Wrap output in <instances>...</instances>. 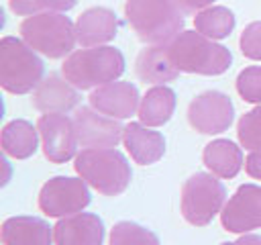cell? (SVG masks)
<instances>
[{
  "label": "cell",
  "mask_w": 261,
  "mask_h": 245,
  "mask_svg": "<svg viewBox=\"0 0 261 245\" xmlns=\"http://www.w3.org/2000/svg\"><path fill=\"white\" fill-rule=\"evenodd\" d=\"M73 167L88 186L104 196L122 194L133 178L126 157L114 147H86L75 155Z\"/></svg>",
  "instance_id": "cell-4"
},
{
  "label": "cell",
  "mask_w": 261,
  "mask_h": 245,
  "mask_svg": "<svg viewBox=\"0 0 261 245\" xmlns=\"http://www.w3.org/2000/svg\"><path fill=\"white\" fill-rule=\"evenodd\" d=\"M37 127L24 118H14L2 129V151L14 159H27L37 151Z\"/></svg>",
  "instance_id": "cell-22"
},
{
  "label": "cell",
  "mask_w": 261,
  "mask_h": 245,
  "mask_svg": "<svg viewBox=\"0 0 261 245\" xmlns=\"http://www.w3.org/2000/svg\"><path fill=\"white\" fill-rule=\"evenodd\" d=\"M214 0H175V4L179 6V10L184 14H194V12H200L204 8H208Z\"/></svg>",
  "instance_id": "cell-30"
},
{
  "label": "cell",
  "mask_w": 261,
  "mask_h": 245,
  "mask_svg": "<svg viewBox=\"0 0 261 245\" xmlns=\"http://www.w3.org/2000/svg\"><path fill=\"white\" fill-rule=\"evenodd\" d=\"M77 4V0H45V6L47 10H57V12H63V10H69Z\"/></svg>",
  "instance_id": "cell-31"
},
{
  "label": "cell",
  "mask_w": 261,
  "mask_h": 245,
  "mask_svg": "<svg viewBox=\"0 0 261 245\" xmlns=\"http://www.w3.org/2000/svg\"><path fill=\"white\" fill-rule=\"evenodd\" d=\"M124 16L147 45H165L184 31V12L175 0H126Z\"/></svg>",
  "instance_id": "cell-1"
},
{
  "label": "cell",
  "mask_w": 261,
  "mask_h": 245,
  "mask_svg": "<svg viewBox=\"0 0 261 245\" xmlns=\"http://www.w3.org/2000/svg\"><path fill=\"white\" fill-rule=\"evenodd\" d=\"M8 6L18 16H33L37 12L47 10L45 0H8Z\"/></svg>",
  "instance_id": "cell-28"
},
{
  "label": "cell",
  "mask_w": 261,
  "mask_h": 245,
  "mask_svg": "<svg viewBox=\"0 0 261 245\" xmlns=\"http://www.w3.org/2000/svg\"><path fill=\"white\" fill-rule=\"evenodd\" d=\"M220 223L224 231L249 233L261 229V186L243 184L224 202L220 210Z\"/></svg>",
  "instance_id": "cell-11"
},
{
  "label": "cell",
  "mask_w": 261,
  "mask_h": 245,
  "mask_svg": "<svg viewBox=\"0 0 261 245\" xmlns=\"http://www.w3.org/2000/svg\"><path fill=\"white\" fill-rule=\"evenodd\" d=\"M18 31L29 47L49 59H61L73 53V47L77 43L75 24L69 20V16L57 10H43L27 16L20 22Z\"/></svg>",
  "instance_id": "cell-5"
},
{
  "label": "cell",
  "mask_w": 261,
  "mask_h": 245,
  "mask_svg": "<svg viewBox=\"0 0 261 245\" xmlns=\"http://www.w3.org/2000/svg\"><path fill=\"white\" fill-rule=\"evenodd\" d=\"M118 33V18L110 8L92 6L75 20V37L82 47H98L108 43Z\"/></svg>",
  "instance_id": "cell-15"
},
{
  "label": "cell",
  "mask_w": 261,
  "mask_h": 245,
  "mask_svg": "<svg viewBox=\"0 0 261 245\" xmlns=\"http://www.w3.org/2000/svg\"><path fill=\"white\" fill-rule=\"evenodd\" d=\"M239 45H241V53L245 57L255 59V61H261V20L249 22L243 29L241 39H239Z\"/></svg>",
  "instance_id": "cell-27"
},
{
  "label": "cell",
  "mask_w": 261,
  "mask_h": 245,
  "mask_svg": "<svg viewBox=\"0 0 261 245\" xmlns=\"http://www.w3.org/2000/svg\"><path fill=\"white\" fill-rule=\"evenodd\" d=\"M237 135H239V143L245 149H249V151L261 149V104L255 106L253 110L245 112L239 118Z\"/></svg>",
  "instance_id": "cell-25"
},
{
  "label": "cell",
  "mask_w": 261,
  "mask_h": 245,
  "mask_svg": "<svg viewBox=\"0 0 261 245\" xmlns=\"http://www.w3.org/2000/svg\"><path fill=\"white\" fill-rule=\"evenodd\" d=\"M90 188L84 178L55 176L47 180L39 192V208L47 216H69L82 212L90 204Z\"/></svg>",
  "instance_id": "cell-8"
},
{
  "label": "cell",
  "mask_w": 261,
  "mask_h": 245,
  "mask_svg": "<svg viewBox=\"0 0 261 245\" xmlns=\"http://www.w3.org/2000/svg\"><path fill=\"white\" fill-rule=\"evenodd\" d=\"M220 245H261V235H245L237 241H230V243H220Z\"/></svg>",
  "instance_id": "cell-32"
},
{
  "label": "cell",
  "mask_w": 261,
  "mask_h": 245,
  "mask_svg": "<svg viewBox=\"0 0 261 245\" xmlns=\"http://www.w3.org/2000/svg\"><path fill=\"white\" fill-rule=\"evenodd\" d=\"M45 63L22 39L2 37L0 41V86L10 94H27L43 80Z\"/></svg>",
  "instance_id": "cell-6"
},
{
  "label": "cell",
  "mask_w": 261,
  "mask_h": 245,
  "mask_svg": "<svg viewBox=\"0 0 261 245\" xmlns=\"http://www.w3.org/2000/svg\"><path fill=\"white\" fill-rule=\"evenodd\" d=\"M237 92L245 102L261 104V65H249L239 74Z\"/></svg>",
  "instance_id": "cell-26"
},
{
  "label": "cell",
  "mask_w": 261,
  "mask_h": 245,
  "mask_svg": "<svg viewBox=\"0 0 261 245\" xmlns=\"http://www.w3.org/2000/svg\"><path fill=\"white\" fill-rule=\"evenodd\" d=\"M204 165L218 178H234L243 167V151L237 143L228 139H214L202 151Z\"/></svg>",
  "instance_id": "cell-20"
},
{
  "label": "cell",
  "mask_w": 261,
  "mask_h": 245,
  "mask_svg": "<svg viewBox=\"0 0 261 245\" xmlns=\"http://www.w3.org/2000/svg\"><path fill=\"white\" fill-rule=\"evenodd\" d=\"M135 71L139 80L151 82V84H165L173 82L179 76V69L173 65L167 43L165 45H149L145 47L135 61Z\"/></svg>",
  "instance_id": "cell-19"
},
{
  "label": "cell",
  "mask_w": 261,
  "mask_h": 245,
  "mask_svg": "<svg viewBox=\"0 0 261 245\" xmlns=\"http://www.w3.org/2000/svg\"><path fill=\"white\" fill-rule=\"evenodd\" d=\"M37 131L43 143V153L51 163H65L75 155L77 131L73 118L65 112H45L37 120Z\"/></svg>",
  "instance_id": "cell-9"
},
{
  "label": "cell",
  "mask_w": 261,
  "mask_h": 245,
  "mask_svg": "<svg viewBox=\"0 0 261 245\" xmlns=\"http://www.w3.org/2000/svg\"><path fill=\"white\" fill-rule=\"evenodd\" d=\"M169 57L179 71L200 76H220L232 63L228 47L214 43L198 31H181L167 43Z\"/></svg>",
  "instance_id": "cell-2"
},
{
  "label": "cell",
  "mask_w": 261,
  "mask_h": 245,
  "mask_svg": "<svg viewBox=\"0 0 261 245\" xmlns=\"http://www.w3.org/2000/svg\"><path fill=\"white\" fill-rule=\"evenodd\" d=\"M234 14L226 6H208L194 16V27L208 39H224L234 29Z\"/></svg>",
  "instance_id": "cell-23"
},
{
  "label": "cell",
  "mask_w": 261,
  "mask_h": 245,
  "mask_svg": "<svg viewBox=\"0 0 261 245\" xmlns=\"http://www.w3.org/2000/svg\"><path fill=\"white\" fill-rule=\"evenodd\" d=\"M245 172L255 178V180H261V149L259 151H251L245 159Z\"/></svg>",
  "instance_id": "cell-29"
},
{
  "label": "cell",
  "mask_w": 261,
  "mask_h": 245,
  "mask_svg": "<svg viewBox=\"0 0 261 245\" xmlns=\"http://www.w3.org/2000/svg\"><path fill=\"white\" fill-rule=\"evenodd\" d=\"M53 227L39 216H10L2 223L4 245H51Z\"/></svg>",
  "instance_id": "cell-18"
},
{
  "label": "cell",
  "mask_w": 261,
  "mask_h": 245,
  "mask_svg": "<svg viewBox=\"0 0 261 245\" xmlns=\"http://www.w3.org/2000/svg\"><path fill=\"white\" fill-rule=\"evenodd\" d=\"M90 106L112 118H128L139 110V90L130 82H108L90 94Z\"/></svg>",
  "instance_id": "cell-13"
},
{
  "label": "cell",
  "mask_w": 261,
  "mask_h": 245,
  "mask_svg": "<svg viewBox=\"0 0 261 245\" xmlns=\"http://www.w3.org/2000/svg\"><path fill=\"white\" fill-rule=\"evenodd\" d=\"M226 188L214 174L196 172L181 186V214L194 227H206L222 210Z\"/></svg>",
  "instance_id": "cell-7"
},
{
  "label": "cell",
  "mask_w": 261,
  "mask_h": 245,
  "mask_svg": "<svg viewBox=\"0 0 261 245\" xmlns=\"http://www.w3.org/2000/svg\"><path fill=\"white\" fill-rule=\"evenodd\" d=\"M124 71V55L110 45L84 47L69 53L61 65L63 78L77 90L116 82Z\"/></svg>",
  "instance_id": "cell-3"
},
{
  "label": "cell",
  "mask_w": 261,
  "mask_h": 245,
  "mask_svg": "<svg viewBox=\"0 0 261 245\" xmlns=\"http://www.w3.org/2000/svg\"><path fill=\"white\" fill-rule=\"evenodd\" d=\"M234 106L224 92L206 90L198 94L188 106V120L192 129L202 135H218L230 127Z\"/></svg>",
  "instance_id": "cell-10"
},
{
  "label": "cell",
  "mask_w": 261,
  "mask_h": 245,
  "mask_svg": "<svg viewBox=\"0 0 261 245\" xmlns=\"http://www.w3.org/2000/svg\"><path fill=\"white\" fill-rule=\"evenodd\" d=\"M77 141L82 147H116L124 135L118 118L98 112L92 106H82L73 114Z\"/></svg>",
  "instance_id": "cell-12"
},
{
  "label": "cell",
  "mask_w": 261,
  "mask_h": 245,
  "mask_svg": "<svg viewBox=\"0 0 261 245\" xmlns=\"http://www.w3.org/2000/svg\"><path fill=\"white\" fill-rule=\"evenodd\" d=\"M124 147L135 163L151 165L157 163L165 153V139L159 131H151L143 122H128L122 135Z\"/></svg>",
  "instance_id": "cell-17"
},
{
  "label": "cell",
  "mask_w": 261,
  "mask_h": 245,
  "mask_svg": "<svg viewBox=\"0 0 261 245\" xmlns=\"http://www.w3.org/2000/svg\"><path fill=\"white\" fill-rule=\"evenodd\" d=\"M55 245H102L104 223L94 212H77L57 220L53 227Z\"/></svg>",
  "instance_id": "cell-14"
},
{
  "label": "cell",
  "mask_w": 261,
  "mask_h": 245,
  "mask_svg": "<svg viewBox=\"0 0 261 245\" xmlns=\"http://www.w3.org/2000/svg\"><path fill=\"white\" fill-rule=\"evenodd\" d=\"M80 102V90L59 74H49L33 90V106L41 112H67Z\"/></svg>",
  "instance_id": "cell-16"
},
{
  "label": "cell",
  "mask_w": 261,
  "mask_h": 245,
  "mask_svg": "<svg viewBox=\"0 0 261 245\" xmlns=\"http://www.w3.org/2000/svg\"><path fill=\"white\" fill-rule=\"evenodd\" d=\"M175 92L165 84H157L145 92L139 104V120L145 127H161L165 125L175 110Z\"/></svg>",
  "instance_id": "cell-21"
},
{
  "label": "cell",
  "mask_w": 261,
  "mask_h": 245,
  "mask_svg": "<svg viewBox=\"0 0 261 245\" xmlns=\"http://www.w3.org/2000/svg\"><path fill=\"white\" fill-rule=\"evenodd\" d=\"M110 245H159V237L133 220H120L110 231Z\"/></svg>",
  "instance_id": "cell-24"
}]
</instances>
